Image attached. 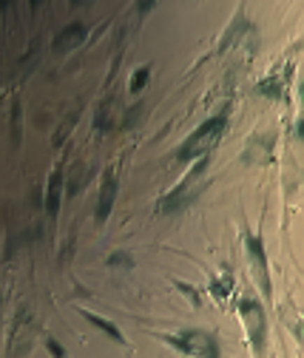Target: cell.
<instances>
[{
    "mask_svg": "<svg viewBox=\"0 0 304 358\" xmlns=\"http://www.w3.org/2000/svg\"><path fill=\"white\" fill-rule=\"evenodd\" d=\"M225 128H228V111H219V114L208 117V120L191 134V137L180 145L177 159H180V162H191V159H202V157H208L216 145H219Z\"/></svg>",
    "mask_w": 304,
    "mask_h": 358,
    "instance_id": "cell-1",
    "label": "cell"
},
{
    "mask_svg": "<svg viewBox=\"0 0 304 358\" xmlns=\"http://www.w3.org/2000/svg\"><path fill=\"white\" fill-rule=\"evenodd\" d=\"M239 319L245 324L253 358H265V352H268V316H265L262 301L253 299V296H242L239 299Z\"/></svg>",
    "mask_w": 304,
    "mask_h": 358,
    "instance_id": "cell-2",
    "label": "cell"
},
{
    "mask_svg": "<svg viewBox=\"0 0 304 358\" xmlns=\"http://www.w3.org/2000/svg\"><path fill=\"white\" fill-rule=\"evenodd\" d=\"M162 338L182 355L219 358V341H216V336L208 333V330H180V333H171V336H162Z\"/></svg>",
    "mask_w": 304,
    "mask_h": 358,
    "instance_id": "cell-3",
    "label": "cell"
},
{
    "mask_svg": "<svg viewBox=\"0 0 304 358\" xmlns=\"http://www.w3.org/2000/svg\"><path fill=\"white\" fill-rule=\"evenodd\" d=\"M205 168H208V157L196 159V165L182 176V182H180L177 188H173V191H171V194L157 205V210H159V213H173V210L185 208V205L196 196V191H199V179H202Z\"/></svg>",
    "mask_w": 304,
    "mask_h": 358,
    "instance_id": "cell-4",
    "label": "cell"
},
{
    "mask_svg": "<svg viewBox=\"0 0 304 358\" xmlns=\"http://www.w3.org/2000/svg\"><path fill=\"white\" fill-rule=\"evenodd\" d=\"M245 253H247V264H250V273L262 290L265 299H273V282H270V267H268V253L265 245L256 234H245Z\"/></svg>",
    "mask_w": 304,
    "mask_h": 358,
    "instance_id": "cell-5",
    "label": "cell"
},
{
    "mask_svg": "<svg viewBox=\"0 0 304 358\" xmlns=\"http://www.w3.org/2000/svg\"><path fill=\"white\" fill-rule=\"evenodd\" d=\"M114 199H117V173L108 168L103 176V185H100V199H97V222L106 225V219L114 210Z\"/></svg>",
    "mask_w": 304,
    "mask_h": 358,
    "instance_id": "cell-6",
    "label": "cell"
},
{
    "mask_svg": "<svg viewBox=\"0 0 304 358\" xmlns=\"http://www.w3.org/2000/svg\"><path fill=\"white\" fill-rule=\"evenodd\" d=\"M85 34H89V29H85L82 23H68V26L55 37V49H57V52H71V49H77L80 43L85 40Z\"/></svg>",
    "mask_w": 304,
    "mask_h": 358,
    "instance_id": "cell-7",
    "label": "cell"
},
{
    "mask_svg": "<svg viewBox=\"0 0 304 358\" xmlns=\"http://www.w3.org/2000/svg\"><path fill=\"white\" fill-rule=\"evenodd\" d=\"M270 148H273V137L270 134H259L247 143V151H245V162H265L270 159Z\"/></svg>",
    "mask_w": 304,
    "mask_h": 358,
    "instance_id": "cell-8",
    "label": "cell"
},
{
    "mask_svg": "<svg viewBox=\"0 0 304 358\" xmlns=\"http://www.w3.org/2000/svg\"><path fill=\"white\" fill-rule=\"evenodd\" d=\"M60 196H63V171L55 168V173L49 176V185H46V208H49V216H57Z\"/></svg>",
    "mask_w": 304,
    "mask_h": 358,
    "instance_id": "cell-9",
    "label": "cell"
},
{
    "mask_svg": "<svg viewBox=\"0 0 304 358\" xmlns=\"http://www.w3.org/2000/svg\"><path fill=\"white\" fill-rule=\"evenodd\" d=\"M82 316H85V319H89V322H92L94 327H100V330H103V333H106L108 338H114L117 344H125V336L120 333V327H117V324H111V322H106L103 316H97V313H89V310H82Z\"/></svg>",
    "mask_w": 304,
    "mask_h": 358,
    "instance_id": "cell-10",
    "label": "cell"
},
{
    "mask_svg": "<svg viewBox=\"0 0 304 358\" xmlns=\"http://www.w3.org/2000/svg\"><path fill=\"white\" fill-rule=\"evenodd\" d=\"M284 77L282 74H270V77H265L262 83H259V94H265V97H282V92H284Z\"/></svg>",
    "mask_w": 304,
    "mask_h": 358,
    "instance_id": "cell-11",
    "label": "cell"
},
{
    "mask_svg": "<svg viewBox=\"0 0 304 358\" xmlns=\"http://www.w3.org/2000/svg\"><path fill=\"white\" fill-rule=\"evenodd\" d=\"M231 290H233V276H231V273H222L219 279H216V282L210 285V293H213L216 299H219V301H222Z\"/></svg>",
    "mask_w": 304,
    "mask_h": 358,
    "instance_id": "cell-12",
    "label": "cell"
},
{
    "mask_svg": "<svg viewBox=\"0 0 304 358\" xmlns=\"http://www.w3.org/2000/svg\"><path fill=\"white\" fill-rule=\"evenodd\" d=\"M148 74H151V66H143L140 71H134V77H131V92H134V94H137V92H143V88H145Z\"/></svg>",
    "mask_w": 304,
    "mask_h": 358,
    "instance_id": "cell-13",
    "label": "cell"
},
{
    "mask_svg": "<svg viewBox=\"0 0 304 358\" xmlns=\"http://www.w3.org/2000/svg\"><path fill=\"white\" fill-rule=\"evenodd\" d=\"M296 137L304 140V83H301V108H298V117H296Z\"/></svg>",
    "mask_w": 304,
    "mask_h": 358,
    "instance_id": "cell-14",
    "label": "cell"
},
{
    "mask_svg": "<svg viewBox=\"0 0 304 358\" xmlns=\"http://www.w3.org/2000/svg\"><path fill=\"white\" fill-rule=\"evenodd\" d=\"M46 347H49L52 358H68V355H66V350L57 344V338H55V336H46Z\"/></svg>",
    "mask_w": 304,
    "mask_h": 358,
    "instance_id": "cell-15",
    "label": "cell"
},
{
    "mask_svg": "<svg viewBox=\"0 0 304 358\" xmlns=\"http://www.w3.org/2000/svg\"><path fill=\"white\" fill-rule=\"evenodd\" d=\"M108 264H128V256L125 253H117V256L108 259Z\"/></svg>",
    "mask_w": 304,
    "mask_h": 358,
    "instance_id": "cell-16",
    "label": "cell"
},
{
    "mask_svg": "<svg viewBox=\"0 0 304 358\" xmlns=\"http://www.w3.org/2000/svg\"><path fill=\"white\" fill-rule=\"evenodd\" d=\"M296 333H298V336H301V338H304V324H301V327H298V330H296Z\"/></svg>",
    "mask_w": 304,
    "mask_h": 358,
    "instance_id": "cell-17",
    "label": "cell"
}]
</instances>
